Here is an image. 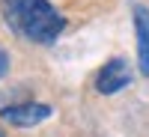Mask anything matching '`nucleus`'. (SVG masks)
Wrapping results in <instances>:
<instances>
[{"mask_svg":"<svg viewBox=\"0 0 149 137\" xmlns=\"http://www.w3.org/2000/svg\"><path fill=\"white\" fill-rule=\"evenodd\" d=\"M0 137H3V131H0Z\"/></svg>","mask_w":149,"mask_h":137,"instance_id":"nucleus-6","label":"nucleus"},{"mask_svg":"<svg viewBox=\"0 0 149 137\" xmlns=\"http://www.w3.org/2000/svg\"><path fill=\"white\" fill-rule=\"evenodd\" d=\"M131 15H134V36H137V66L143 78H149V9L143 3H134Z\"/></svg>","mask_w":149,"mask_h":137,"instance_id":"nucleus-4","label":"nucleus"},{"mask_svg":"<svg viewBox=\"0 0 149 137\" xmlns=\"http://www.w3.org/2000/svg\"><path fill=\"white\" fill-rule=\"evenodd\" d=\"M9 27L36 45H51L66 30V18L48 0H3Z\"/></svg>","mask_w":149,"mask_h":137,"instance_id":"nucleus-1","label":"nucleus"},{"mask_svg":"<svg viewBox=\"0 0 149 137\" xmlns=\"http://www.w3.org/2000/svg\"><path fill=\"white\" fill-rule=\"evenodd\" d=\"M51 113H54L51 104L24 102V104H9V107H3V110H0V119H3L6 125H15V128H33V125H39V122H45Z\"/></svg>","mask_w":149,"mask_h":137,"instance_id":"nucleus-3","label":"nucleus"},{"mask_svg":"<svg viewBox=\"0 0 149 137\" xmlns=\"http://www.w3.org/2000/svg\"><path fill=\"white\" fill-rule=\"evenodd\" d=\"M131 78H134V72H131V66L122 57L107 60V63L98 69V74H95V90L102 95H113L119 90H125V86L131 83Z\"/></svg>","mask_w":149,"mask_h":137,"instance_id":"nucleus-2","label":"nucleus"},{"mask_svg":"<svg viewBox=\"0 0 149 137\" xmlns=\"http://www.w3.org/2000/svg\"><path fill=\"white\" fill-rule=\"evenodd\" d=\"M6 72H9V57H6L3 51H0V78H3Z\"/></svg>","mask_w":149,"mask_h":137,"instance_id":"nucleus-5","label":"nucleus"}]
</instances>
